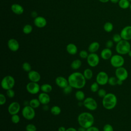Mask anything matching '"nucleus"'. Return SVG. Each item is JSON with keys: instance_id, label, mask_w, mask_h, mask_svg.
<instances>
[{"instance_id": "nucleus-36", "label": "nucleus", "mask_w": 131, "mask_h": 131, "mask_svg": "<svg viewBox=\"0 0 131 131\" xmlns=\"http://www.w3.org/2000/svg\"><path fill=\"white\" fill-rule=\"evenodd\" d=\"M11 120L12 123L14 124H17L20 121V117L18 114L13 115L11 116Z\"/></svg>"}, {"instance_id": "nucleus-19", "label": "nucleus", "mask_w": 131, "mask_h": 131, "mask_svg": "<svg viewBox=\"0 0 131 131\" xmlns=\"http://www.w3.org/2000/svg\"><path fill=\"white\" fill-rule=\"evenodd\" d=\"M38 99L42 105L48 104L50 102V97L48 93L42 92L38 96Z\"/></svg>"}, {"instance_id": "nucleus-49", "label": "nucleus", "mask_w": 131, "mask_h": 131, "mask_svg": "<svg viewBox=\"0 0 131 131\" xmlns=\"http://www.w3.org/2000/svg\"><path fill=\"white\" fill-rule=\"evenodd\" d=\"M31 16L33 17H36L37 16V13L35 11H33L31 12Z\"/></svg>"}, {"instance_id": "nucleus-42", "label": "nucleus", "mask_w": 131, "mask_h": 131, "mask_svg": "<svg viewBox=\"0 0 131 131\" xmlns=\"http://www.w3.org/2000/svg\"><path fill=\"white\" fill-rule=\"evenodd\" d=\"M6 95L9 98H12L15 96V92L12 89H9L8 90H7Z\"/></svg>"}, {"instance_id": "nucleus-1", "label": "nucleus", "mask_w": 131, "mask_h": 131, "mask_svg": "<svg viewBox=\"0 0 131 131\" xmlns=\"http://www.w3.org/2000/svg\"><path fill=\"white\" fill-rule=\"evenodd\" d=\"M68 80L69 84L76 89H81L85 86L86 84V79L83 73L79 72H75L71 74L68 76Z\"/></svg>"}, {"instance_id": "nucleus-41", "label": "nucleus", "mask_w": 131, "mask_h": 131, "mask_svg": "<svg viewBox=\"0 0 131 131\" xmlns=\"http://www.w3.org/2000/svg\"><path fill=\"white\" fill-rule=\"evenodd\" d=\"M73 89V88L71 85H70L69 84L66 87H65L63 89V92L64 94H69L71 93V92H72Z\"/></svg>"}, {"instance_id": "nucleus-54", "label": "nucleus", "mask_w": 131, "mask_h": 131, "mask_svg": "<svg viewBox=\"0 0 131 131\" xmlns=\"http://www.w3.org/2000/svg\"><path fill=\"white\" fill-rule=\"evenodd\" d=\"M100 2L101 3H107L108 2V1H110V0H99Z\"/></svg>"}, {"instance_id": "nucleus-12", "label": "nucleus", "mask_w": 131, "mask_h": 131, "mask_svg": "<svg viewBox=\"0 0 131 131\" xmlns=\"http://www.w3.org/2000/svg\"><path fill=\"white\" fill-rule=\"evenodd\" d=\"M27 92L32 95H35L39 93L40 90V86L37 82H31L28 83L26 85Z\"/></svg>"}, {"instance_id": "nucleus-37", "label": "nucleus", "mask_w": 131, "mask_h": 131, "mask_svg": "<svg viewBox=\"0 0 131 131\" xmlns=\"http://www.w3.org/2000/svg\"><path fill=\"white\" fill-rule=\"evenodd\" d=\"M26 131H37V127L34 124L32 123H29L26 125Z\"/></svg>"}, {"instance_id": "nucleus-17", "label": "nucleus", "mask_w": 131, "mask_h": 131, "mask_svg": "<svg viewBox=\"0 0 131 131\" xmlns=\"http://www.w3.org/2000/svg\"><path fill=\"white\" fill-rule=\"evenodd\" d=\"M47 24L46 19L41 16H37L34 18V25L39 28H42L45 27Z\"/></svg>"}, {"instance_id": "nucleus-3", "label": "nucleus", "mask_w": 131, "mask_h": 131, "mask_svg": "<svg viewBox=\"0 0 131 131\" xmlns=\"http://www.w3.org/2000/svg\"><path fill=\"white\" fill-rule=\"evenodd\" d=\"M102 103L103 107L107 110L114 108L117 104V96L113 93H109L102 98Z\"/></svg>"}, {"instance_id": "nucleus-24", "label": "nucleus", "mask_w": 131, "mask_h": 131, "mask_svg": "<svg viewBox=\"0 0 131 131\" xmlns=\"http://www.w3.org/2000/svg\"><path fill=\"white\" fill-rule=\"evenodd\" d=\"M82 65V62L80 59H75L71 63V67L73 70H76L79 69Z\"/></svg>"}, {"instance_id": "nucleus-18", "label": "nucleus", "mask_w": 131, "mask_h": 131, "mask_svg": "<svg viewBox=\"0 0 131 131\" xmlns=\"http://www.w3.org/2000/svg\"><path fill=\"white\" fill-rule=\"evenodd\" d=\"M55 83L56 85L60 88L63 89L69 85V82L68 79L64 77L59 76L56 78Z\"/></svg>"}, {"instance_id": "nucleus-55", "label": "nucleus", "mask_w": 131, "mask_h": 131, "mask_svg": "<svg viewBox=\"0 0 131 131\" xmlns=\"http://www.w3.org/2000/svg\"><path fill=\"white\" fill-rule=\"evenodd\" d=\"M128 54V56H129V57H130L131 58V49L130 50V51H129V52L128 53V54Z\"/></svg>"}, {"instance_id": "nucleus-10", "label": "nucleus", "mask_w": 131, "mask_h": 131, "mask_svg": "<svg viewBox=\"0 0 131 131\" xmlns=\"http://www.w3.org/2000/svg\"><path fill=\"white\" fill-rule=\"evenodd\" d=\"M115 76L119 80L125 81L128 76V73L127 70L123 67H119L116 69L115 72Z\"/></svg>"}, {"instance_id": "nucleus-39", "label": "nucleus", "mask_w": 131, "mask_h": 131, "mask_svg": "<svg viewBox=\"0 0 131 131\" xmlns=\"http://www.w3.org/2000/svg\"><path fill=\"white\" fill-rule=\"evenodd\" d=\"M97 94L99 97L103 98L107 94V93L104 89H99L97 92Z\"/></svg>"}, {"instance_id": "nucleus-23", "label": "nucleus", "mask_w": 131, "mask_h": 131, "mask_svg": "<svg viewBox=\"0 0 131 131\" xmlns=\"http://www.w3.org/2000/svg\"><path fill=\"white\" fill-rule=\"evenodd\" d=\"M100 48V44L97 41L92 42L88 47V51L90 53H96Z\"/></svg>"}, {"instance_id": "nucleus-43", "label": "nucleus", "mask_w": 131, "mask_h": 131, "mask_svg": "<svg viewBox=\"0 0 131 131\" xmlns=\"http://www.w3.org/2000/svg\"><path fill=\"white\" fill-rule=\"evenodd\" d=\"M103 131H114V128L110 124H106L103 126Z\"/></svg>"}, {"instance_id": "nucleus-52", "label": "nucleus", "mask_w": 131, "mask_h": 131, "mask_svg": "<svg viewBox=\"0 0 131 131\" xmlns=\"http://www.w3.org/2000/svg\"><path fill=\"white\" fill-rule=\"evenodd\" d=\"M123 81L118 79V80H117V85H121L123 84Z\"/></svg>"}, {"instance_id": "nucleus-16", "label": "nucleus", "mask_w": 131, "mask_h": 131, "mask_svg": "<svg viewBox=\"0 0 131 131\" xmlns=\"http://www.w3.org/2000/svg\"><path fill=\"white\" fill-rule=\"evenodd\" d=\"M28 77L30 81L38 82L41 79V76L39 72L35 70H31L28 74Z\"/></svg>"}, {"instance_id": "nucleus-4", "label": "nucleus", "mask_w": 131, "mask_h": 131, "mask_svg": "<svg viewBox=\"0 0 131 131\" xmlns=\"http://www.w3.org/2000/svg\"><path fill=\"white\" fill-rule=\"evenodd\" d=\"M131 49V46L128 40L122 39L116 43L115 50L117 53L120 55H123L127 54Z\"/></svg>"}, {"instance_id": "nucleus-44", "label": "nucleus", "mask_w": 131, "mask_h": 131, "mask_svg": "<svg viewBox=\"0 0 131 131\" xmlns=\"http://www.w3.org/2000/svg\"><path fill=\"white\" fill-rule=\"evenodd\" d=\"M6 102V98L4 94L1 93L0 94V104L3 105Z\"/></svg>"}, {"instance_id": "nucleus-56", "label": "nucleus", "mask_w": 131, "mask_h": 131, "mask_svg": "<svg viewBox=\"0 0 131 131\" xmlns=\"http://www.w3.org/2000/svg\"><path fill=\"white\" fill-rule=\"evenodd\" d=\"M129 9H130V11H131V3H130V6H129Z\"/></svg>"}, {"instance_id": "nucleus-51", "label": "nucleus", "mask_w": 131, "mask_h": 131, "mask_svg": "<svg viewBox=\"0 0 131 131\" xmlns=\"http://www.w3.org/2000/svg\"><path fill=\"white\" fill-rule=\"evenodd\" d=\"M77 130L78 131H86V128L82 126H80V127L78 128Z\"/></svg>"}, {"instance_id": "nucleus-27", "label": "nucleus", "mask_w": 131, "mask_h": 131, "mask_svg": "<svg viewBox=\"0 0 131 131\" xmlns=\"http://www.w3.org/2000/svg\"><path fill=\"white\" fill-rule=\"evenodd\" d=\"M75 96L76 99L79 101H83L85 98L84 93L81 90L77 91L75 94Z\"/></svg>"}, {"instance_id": "nucleus-45", "label": "nucleus", "mask_w": 131, "mask_h": 131, "mask_svg": "<svg viewBox=\"0 0 131 131\" xmlns=\"http://www.w3.org/2000/svg\"><path fill=\"white\" fill-rule=\"evenodd\" d=\"M114 46V41H113V40H108L105 43V46L106 48L111 49Z\"/></svg>"}, {"instance_id": "nucleus-13", "label": "nucleus", "mask_w": 131, "mask_h": 131, "mask_svg": "<svg viewBox=\"0 0 131 131\" xmlns=\"http://www.w3.org/2000/svg\"><path fill=\"white\" fill-rule=\"evenodd\" d=\"M20 110V105L19 103L16 101L11 102L8 107V113L12 116L13 115L17 114Z\"/></svg>"}, {"instance_id": "nucleus-26", "label": "nucleus", "mask_w": 131, "mask_h": 131, "mask_svg": "<svg viewBox=\"0 0 131 131\" xmlns=\"http://www.w3.org/2000/svg\"><path fill=\"white\" fill-rule=\"evenodd\" d=\"M130 2L128 0H119L118 5L119 7L122 9H127L129 8Z\"/></svg>"}, {"instance_id": "nucleus-2", "label": "nucleus", "mask_w": 131, "mask_h": 131, "mask_svg": "<svg viewBox=\"0 0 131 131\" xmlns=\"http://www.w3.org/2000/svg\"><path fill=\"white\" fill-rule=\"evenodd\" d=\"M77 120L80 126L88 128L93 125L94 117L90 113L82 112L78 115Z\"/></svg>"}, {"instance_id": "nucleus-32", "label": "nucleus", "mask_w": 131, "mask_h": 131, "mask_svg": "<svg viewBox=\"0 0 131 131\" xmlns=\"http://www.w3.org/2000/svg\"><path fill=\"white\" fill-rule=\"evenodd\" d=\"M33 31V27L30 24L25 25L23 28V32L25 34H29Z\"/></svg>"}, {"instance_id": "nucleus-11", "label": "nucleus", "mask_w": 131, "mask_h": 131, "mask_svg": "<svg viewBox=\"0 0 131 131\" xmlns=\"http://www.w3.org/2000/svg\"><path fill=\"white\" fill-rule=\"evenodd\" d=\"M108 75L104 71L99 72L96 75V81L99 85H105L108 83Z\"/></svg>"}, {"instance_id": "nucleus-22", "label": "nucleus", "mask_w": 131, "mask_h": 131, "mask_svg": "<svg viewBox=\"0 0 131 131\" xmlns=\"http://www.w3.org/2000/svg\"><path fill=\"white\" fill-rule=\"evenodd\" d=\"M66 50L70 55H75L78 52V48L76 45L73 43H70L66 46Z\"/></svg>"}, {"instance_id": "nucleus-38", "label": "nucleus", "mask_w": 131, "mask_h": 131, "mask_svg": "<svg viewBox=\"0 0 131 131\" xmlns=\"http://www.w3.org/2000/svg\"><path fill=\"white\" fill-rule=\"evenodd\" d=\"M122 39L121 35H120V34H118V33H116V34H115L113 36V38H112V40L113 41L117 43L118 42H119V41H120Z\"/></svg>"}, {"instance_id": "nucleus-21", "label": "nucleus", "mask_w": 131, "mask_h": 131, "mask_svg": "<svg viewBox=\"0 0 131 131\" xmlns=\"http://www.w3.org/2000/svg\"><path fill=\"white\" fill-rule=\"evenodd\" d=\"M11 10L15 14L21 15L24 12L23 7L18 4H13L11 6Z\"/></svg>"}, {"instance_id": "nucleus-9", "label": "nucleus", "mask_w": 131, "mask_h": 131, "mask_svg": "<svg viewBox=\"0 0 131 131\" xmlns=\"http://www.w3.org/2000/svg\"><path fill=\"white\" fill-rule=\"evenodd\" d=\"M87 63L91 67H95L98 65L100 61V58L96 53H90L86 58Z\"/></svg>"}, {"instance_id": "nucleus-20", "label": "nucleus", "mask_w": 131, "mask_h": 131, "mask_svg": "<svg viewBox=\"0 0 131 131\" xmlns=\"http://www.w3.org/2000/svg\"><path fill=\"white\" fill-rule=\"evenodd\" d=\"M112 56H113L112 51L111 50V49H109L107 48H105L103 49L100 53V56L101 58H102L103 60L110 59Z\"/></svg>"}, {"instance_id": "nucleus-35", "label": "nucleus", "mask_w": 131, "mask_h": 131, "mask_svg": "<svg viewBox=\"0 0 131 131\" xmlns=\"http://www.w3.org/2000/svg\"><path fill=\"white\" fill-rule=\"evenodd\" d=\"M117 80L118 79L115 76H112L109 77L108 80V83L112 86H115L117 85Z\"/></svg>"}, {"instance_id": "nucleus-48", "label": "nucleus", "mask_w": 131, "mask_h": 131, "mask_svg": "<svg viewBox=\"0 0 131 131\" xmlns=\"http://www.w3.org/2000/svg\"><path fill=\"white\" fill-rule=\"evenodd\" d=\"M66 129L64 126H60L58 129V131H66Z\"/></svg>"}, {"instance_id": "nucleus-14", "label": "nucleus", "mask_w": 131, "mask_h": 131, "mask_svg": "<svg viewBox=\"0 0 131 131\" xmlns=\"http://www.w3.org/2000/svg\"><path fill=\"white\" fill-rule=\"evenodd\" d=\"M122 39L129 41L131 39V26H126L123 28L120 32Z\"/></svg>"}, {"instance_id": "nucleus-57", "label": "nucleus", "mask_w": 131, "mask_h": 131, "mask_svg": "<svg viewBox=\"0 0 131 131\" xmlns=\"http://www.w3.org/2000/svg\"><path fill=\"white\" fill-rule=\"evenodd\" d=\"M128 1H129L130 2H131V0H128Z\"/></svg>"}, {"instance_id": "nucleus-33", "label": "nucleus", "mask_w": 131, "mask_h": 131, "mask_svg": "<svg viewBox=\"0 0 131 131\" xmlns=\"http://www.w3.org/2000/svg\"><path fill=\"white\" fill-rule=\"evenodd\" d=\"M22 68L24 71L27 72L28 73L32 70V67L31 64L28 62H25L23 63Z\"/></svg>"}, {"instance_id": "nucleus-46", "label": "nucleus", "mask_w": 131, "mask_h": 131, "mask_svg": "<svg viewBox=\"0 0 131 131\" xmlns=\"http://www.w3.org/2000/svg\"><path fill=\"white\" fill-rule=\"evenodd\" d=\"M86 131H99V129L98 127L93 125V126L86 128Z\"/></svg>"}, {"instance_id": "nucleus-34", "label": "nucleus", "mask_w": 131, "mask_h": 131, "mask_svg": "<svg viewBox=\"0 0 131 131\" xmlns=\"http://www.w3.org/2000/svg\"><path fill=\"white\" fill-rule=\"evenodd\" d=\"M99 89V85L96 81L93 82L90 86V90L93 93L97 92Z\"/></svg>"}, {"instance_id": "nucleus-28", "label": "nucleus", "mask_w": 131, "mask_h": 131, "mask_svg": "<svg viewBox=\"0 0 131 131\" xmlns=\"http://www.w3.org/2000/svg\"><path fill=\"white\" fill-rule=\"evenodd\" d=\"M40 104H41V103L38 98L37 99V98L32 99L29 102V105H30L33 108H34V109L38 108L40 106Z\"/></svg>"}, {"instance_id": "nucleus-7", "label": "nucleus", "mask_w": 131, "mask_h": 131, "mask_svg": "<svg viewBox=\"0 0 131 131\" xmlns=\"http://www.w3.org/2000/svg\"><path fill=\"white\" fill-rule=\"evenodd\" d=\"M21 114L25 119L28 120H31L34 118L35 116V111L34 108L30 105H26L22 109Z\"/></svg>"}, {"instance_id": "nucleus-29", "label": "nucleus", "mask_w": 131, "mask_h": 131, "mask_svg": "<svg viewBox=\"0 0 131 131\" xmlns=\"http://www.w3.org/2000/svg\"><path fill=\"white\" fill-rule=\"evenodd\" d=\"M83 75L86 80H90L92 79L93 76V72L91 69L87 68L84 70L83 72Z\"/></svg>"}, {"instance_id": "nucleus-6", "label": "nucleus", "mask_w": 131, "mask_h": 131, "mask_svg": "<svg viewBox=\"0 0 131 131\" xmlns=\"http://www.w3.org/2000/svg\"><path fill=\"white\" fill-rule=\"evenodd\" d=\"M125 62V60L122 55L119 54L113 55L110 59V63L114 68H118L123 67Z\"/></svg>"}, {"instance_id": "nucleus-5", "label": "nucleus", "mask_w": 131, "mask_h": 131, "mask_svg": "<svg viewBox=\"0 0 131 131\" xmlns=\"http://www.w3.org/2000/svg\"><path fill=\"white\" fill-rule=\"evenodd\" d=\"M15 83L14 78L11 75H7L3 78L1 81V86L5 90L12 89Z\"/></svg>"}, {"instance_id": "nucleus-31", "label": "nucleus", "mask_w": 131, "mask_h": 131, "mask_svg": "<svg viewBox=\"0 0 131 131\" xmlns=\"http://www.w3.org/2000/svg\"><path fill=\"white\" fill-rule=\"evenodd\" d=\"M104 30L106 32H111L113 30L114 26L113 24L111 22H106L103 25Z\"/></svg>"}, {"instance_id": "nucleus-30", "label": "nucleus", "mask_w": 131, "mask_h": 131, "mask_svg": "<svg viewBox=\"0 0 131 131\" xmlns=\"http://www.w3.org/2000/svg\"><path fill=\"white\" fill-rule=\"evenodd\" d=\"M50 112L52 114L57 116V115H59L61 113V110L59 106L54 105L51 108Z\"/></svg>"}, {"instance_id": "nucleus-53", "label": "nucleus", "mask_w": 131, "mask_h": 131, "mask_svg": "<svg viewBox=\"0 0 131 131\" xmlns=\"http://www.w3.org/2000/svg\"><path fill=\"white\" fill-rule=\"evenodd\" d=\"M110 1L113 4H117L118 3L119 0H110Z\"/></svg>"}, {"instance_id": "nucleus-8", "label": "nucleus", "mask_w": 131, "mask_h": 131, "mask_svg": "<svg viewBox=\"0 0 131 131\" xmlns=\"http://www.w3.org/2000/svg\"><path fill=\"white\" fill-rule=\"evenodd\" d=\"M83 105L88 110L94 111L98 107L97 101L92 97H86L83 101Z\"/></svg>"}, {"instance_id": "nucleus-15", "label": "nucleus", "mask_w": 131, "mask_h": 131, "mask_svg": "<svg viewBox=\"0 0 131 131\" xmlns=\"http://www.w3.org/2000/svg\"><path fill=\"white\" fill-rule=\"evenodd\" d=\"M8 47L12 52H16L19 48V44L18 41L14 38H10L7 42Z\"/></svg>"}, {"instance_id": "nucleus-40", "label": "nucleus", "mask_w": 131, "mask_h": 131, "mask_svg": "<svg viewBox=\"0 0 131 131\" xmlns=\"http://www.w3.org/2000/svg\"><path fill=\"white\" fill-rule=\"evenodd\" d=\"M79 55L81 58L86 59L87 57H88L89 54L86 51L83 50H81L80 51V52L79 53Z\"/></svg>"}, {"instance_id": "nucleus-50", "label": "nucleus", "mask_w": 131, "mask_h": 131, "mask_svg": "<svg viewBox=\"0 0 131 131\" xmlns=\"http://www.w3.org/2000/svg\"><path fill=\"white\" fill-rule=\"evenodd\" d=\"M42 108L44 111H48L49 110V106L48 105V104H45V105H43V106H42Z\"/></svg>"}, {"instance_id": "nucleus-25", "label": "nucleus", "mask_w": 131, "mask_h": 131, "mask_svg": "<svg viewBox=\"0 0 131 131\" xmlns=\"http://www.w3.org/2000/svg\"><path fill=\"white\" fill-rule=\"evenodd\" d=\"M52 86L51 84L49 83H44L40 86V90L42 92L46 93H49L52 91Z\"/></svg>"}, {"instance_id": "nucleus-47", "label": "nucleus", "mask_w": 131, "mask_h": 131, "mask_svg": "<svg viewBox=\"0 0 131 131\" xmlns=\"http://www.w3.org/2000/svg\"><path fill=\"white\" fill-rule=\"evenodd\" d=\"M66 131H78V130L75 128L71 127H69V128H67Z\"/></svg>"}]
</instances>
